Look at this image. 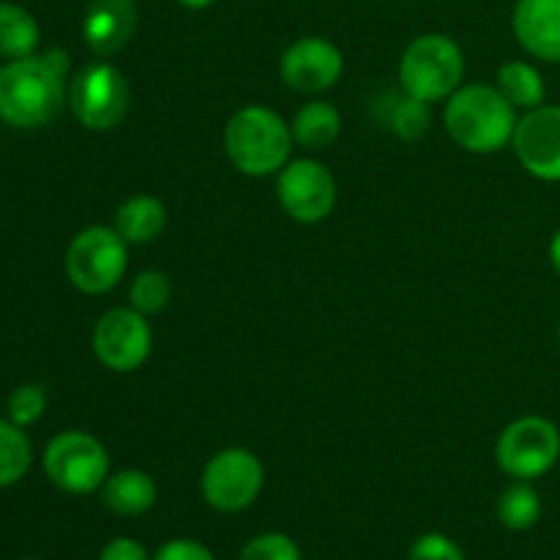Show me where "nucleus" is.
Returning a JSON list of instances; mask_svg holds the SVG:
<instances>
[{
  "label": "nucleus",
  "mask_w": 560,
  "mask_h": 560,
  "mask_svg": "<svg viewBox=\"0 0 560 560\" xmlns=\"http://www.w3.org/2000/svg\"><path fill=\"white\" fill-rule=\"evenodd\" d=\"M71 58L52 47L0 66V120L14 129L49 124L69 96Z\"/></svg>",
  "instance_id": "nucleus-1"
},
{
  "label": "nucleus",
  "mask_w": 560,
  "mask_h": 560,
  "mask_svg": "<svg viewBox=\"0 0 560 560\" xmlns=\"http://www.w3.org/2000/svg\"><path fill=\"white\" fill-rule=\"evenodd\" d=\"M520 113L495 82H463L443 102V129L463 151L490 156L512 148Z\"/></svg>",
  "instance_id": "nucleus-2"
},
{
  "label": "nucleus",
  "mask_w": 560,
  "mask_h": 560,
  "mask_svg": "<svg viewBox=\"0 0 560 560\" xmlns=\"http://www.w3.org/2000/svg\"><path fill=\"white\" fill-rule=\"evenodd\" d=\"M290 124L268 104H244L224 124V153L241 175H277L293 153Z\"/></svg>",
  "instance_id": "nucleus-3"
},
{
  "label": "nucleus",
  "mask_w": 560,
  "mask_h": 560,
  "mask_svg": "<svg viewBox=\"0 0 560 560\" xmlns=\"http://www.w3.org/2000/svg\"><path fill=\"white\" fill-rule=\"evenodd\" d=\"M399 88L421 102H446L465 77V52L448 33H421L410 38L399 58Z\"/></svg>",
  "instance_id": "nucleus-4"
},
{
  "label": "nucleus",
  "mask_w": 560,
  "mask_h": 560,
  "mask_svg": "<svg viewBox=\"0 0 560 560\" xmlns=\"http://www.w3.org/2000/svg\"><path fill=\"white\" fill-rule=\"evenodd\" d=\"M71 288L85 295H104L120 284L129 268V244L118 230L91 224L71 238L63 257Z\"/></svg>",
  "instance_id": "nucleus-5"
},
{
  "label": "nucleus",
  "mask_w": 560,
  "mask_h": 560,
  "mask_svg": "<svg viewBox=\"0 0 560 560\" xmlns=\"http://www.w3.org/2000/svg\"><path fill=\"white\" fill-rule=\"evenodd\" d=\"M44 476L66 495H91L107 481L109 454L96 435L85 430L58 432L42 454Z\"/></svg>",
  "instance_id": "nucleus-6"
},
{
  "label": "nucleus",
  "mask_w": 560,
  "mask_h": 560,
  "mask_svg": "<svg viewBox=\"0 0 560 560\" xmlns=\"http://www.w3.org/2000/svg\"><path fill=\"white\" fill-rule=\"evenodd\" d=\"M66 102L85 129L113 131L129 115L131 88L118 66L109 60H93L69 80Z\"/></svg>",
  "instance_id": "nucleus-7"
},
{
  "label": "nucleus",
  "mask_w": 560,
  "mask_h": 560,
  "mask_svg": "<svg viewBox=\"0 0 560 560\" xmlns=\"http://www.w3.org/2000/svg\"><path fill=\"white\" fill-rule=\"evenodd\" d=\"M560 459V430L547 416H520L495 441V463L512 481H536Z\"/></svg>",
  "instance_id": "nucleus-8"
},
{
  "label": "nucleus",
  "mask_w": 560,
  "mask_h": 560,
  "mask_svg": "<svg viewBox=\"0 0 560 560\" xmlns=\"http://www.w3.org/2000/svg\"><path fill=\"white\" fill-rule=\"evenodd\" d=\"M266 487V465L252 448L228 446L213 454L200 476L208 506L222 514L246 512Z\"/></svg>",
  "instance_id": "nucleus-9"
},
{
  "label": "nucleus",
  "mask_w": 560,
  "mask_h": 560,
  "mask_svg": "<svg viewBox=\"0 0 560 560\" xmlns=\"http://www.w3.org/2000/svg\"><path fill=\"white\" fill-rule=\"evenodd\" d=\"M277 200L293 222L320 224L337 206V180L317 159H290L277 173Z\"/></svg>",
  "instance_id": "nucleus-10"
},
{
  "label": "nucleus",
  "mask_w": 560,
  "mask_h": 560,
  "mask_svg": "<svg viewBox=\"0 0 560 560\" xmlns=\"http://www.w3.org/2000/svg\"><path fill=\"white\" fill-rule=\"evenodd\" d=\"M153 350V331L145 315L131 306H115L98 317L93 328V353L98 364L118 375L137 372Z\"/></svg>",
  "instance_id": "nucleus-11"
},
{
  "label": "nucleus",
  "mask_w": 560,
  "mask_h": 560,
  "mask_svg": "<svg viewBox=\"0 0 560 560\" xmlns=\"http://www.w3.org/2000/svg\"><path fill=\"white\" fill-rule=\"evenodd\" d=\"M512 151L530 178L560 184V104H541L520 115Z\"/></svg>",
  "instance_id": "nucleus-12"
},
{
  "label": "nucleus",
  "mask_w": 560,
  "mask_h": 560,
  "mask_svg": "<svg viewBox=\"0 0 560 560\" xmlns=\"http://www.w3.org/2000/svg\"><path fill=\"white\" fill-rule=\"evenodd\" d=\"M345 55L331 38L326 36H301L279 58V74L282 82L295 93L317 96L326 93L342 80Z\"/></svg>",
  "instance_id": "nucleus-13"
},
{
  "label": "nucleus",
  "mask_w": 560,
  "mask_h": 560,
  "mask_svg": "<svg viewBox=\"0 0 560 560\" xmlns=\"http://www.w3.org/2000/svg\"><path fill=\"white\" fill-rule=\"evenodd\" d=\"M137 0H91L82 14V42L98 58H113L135 38Z\"/></svg>",
  "instance_id": "nucleus-14"
},
{
  "label": "nucleus",
  "mask_w": 560,
  "mask_h": 560,
  "mask_svg": "<svg viewBox=\"0 0 560 560\" xmlns=\"http://www.w3.org/2000/svg\"><path fill=\"white\" fill-rule=\"evenodd\" d=\"M512 33L530 58L560 66V0H514Z\"/></svg>",
  "instance_id": "nucleus-15"
},
{
  "label": "nucleus",
  "mask_w": 560,
  "mask_h": 560,
  "mask_svg": "<svg viewBox=\"0 0 560 560\" xmlns=\"http://www.w3.org/2000/svg\"><path fill=\"white\" fill-rule=\"evenodd\" d=\"M98 495H102L104 506L118 517H142L156 506L159 487L145 470L124 468L107 476Z\"/></svg>",
  "instance_id": "nucleus-16"
},
{
  "label": "nucleus",
  "mask_w": 560,
  "mask_h": 560,
  "mask_svg": "<svg viewBox=\"0 0 560 560\" xmlns=\"http://www.w3.org/2000/svg\"><path fill=\"white\" fill-rule=\"evenodd\" d=\"M113 228L129 246L153 244L167 228V206L153 195H131L115 211Z\"/></svg>",
  "instance_id": "nucleus-17"
},
{
  "label": "nucleus",
  "mask_w": 560,
  "mask_h": 560,
  "mask_svg": "<svg viewBox=\"0 0 560 560\" xmlns=\"http://www.w3.org/2000/svg\"><path fill=\"white\" fill-rule=\"evenodd\" d=\"M290 131H293L295 145L304 151H326L342 135V113L337 109V104L326 102V98H312L295 109Z\"/></svg>",
  "instance_id": "nucleus-18"
},
{
  "label": "nucleus",
  "mask_w": 560,
  "mask_h": 560,
  "mask_svg": "<svg viewBox=\"0 0 560 560\" xmlns=\"http://www.w3.org/2000/svg\"><path fill=\"white\" fill-rule=\"evenodd\" d=\"M495 88L506 96L517 113H528V109L547 104V82L539 66L530 60H506L501 69L495 71Z\"/></svg>",
  "instance_id": "nucleus-19"
},
{
  "label": "nucleus",
  "mask_w": 560,
  "mask_h": 560,
  "mask_svg": "<svg viewBox=\"0 0 560 560\" xmlns=\"http://www.w3.org/2000/svg\"><path fill=\"white\" fill-rule=\"evenodd\" d=\"M42 27L38 20L20 3L0 0V58L20 60L38 52Z\"/></svg>",
  "instance_id": "nucleus-20"
},
{
  "label": "nucleus",
  "mask_w": 560,
  "mask_h": 560,
  "mask_svg": "<svg viewBox=\"0 0 560 560\" xmlns=\"http://www.w3.org/2000/svg\"><path fill=\"white\" fill-rule=\"evenodd\" d=\"M495 517L509 530H530L541 520V495L534 481H512L495 501Z\"/></svg>",
  "instance_id": "nucleus-21"
},
{
  "label": "nucleus",
  "mask_w": 560,
  "mask_h": 560,
  "mask_svg": "<svg viewBox=\"0 0 560 560\" xmlns=\"http://www.w3.org/2000/svg\"><path fill=\"white\" fill-rule=\"evenodd\" d=\"M33 465L31 438L11 419H0V490L14 487Z\"/></svg>",
  "instance_id": "nucleus-22"
},
{
  "label": "nucleus",
  "mask_w": 560,
  "mask_h": 560,
  "mask_svg": "<svg viewBox=\"0 0 560 560\" xmlns=\"http://www.w3.org/2000/svg\"><path fill=\"white\" fill-rule=\"evenodd\" d=\"M386 124L399 140H421L432 126V104L421 102V98L416 96H408V93H399V96L388 104Z\"/></svg>",
  "instance_id": "nucleus-23"
},
{
  "label": "nucleus",
  "mask_w": 560,
  "mask_h": 560,
  "mask_svg": "<svg viewBox=\"0 0 560 560\" xmlns=\"http://www.w3.org/2000/svg\"><path fill=\"white\" fill-rule=\"evenodd\" d=\"M170 301H173V279L162 268H145L131 279L129 306L140 315H159V312L167 310Z\"/></svg>",
  "instance_id": "nucleus-24"
},
{
  "label": "nucleus",
  "mask_w": 560,
  "mask_h": 560,
  "mask_svg": "<svg viewBox=\"0 0 560 560\" xmlns=\"http://www.w3.org/2000/svg\"><path fill=\"white\" fill-rule=\"evenodd\" d=\"M5 410H9V419L16 427H33L47 410V392L38 383H22L5 399Z\"/></svg>",
  "instance_id": "nucleus-25"
},
{
  "label": "nucleus",
  "mask_w": 560,
  "mask_h": 560,
  "mask_svg": "<svg viewBox=\"0 0 560 560\" xmlns=\"http://www.w3.org/2000/svg\"><path fill=\"white\" fill-rule=\"evenodd\" d=\"M238 560H301V547L295 539L279 530H268V534H257L244 545L238 552Z\"/></svg>",
  "instance_id": "nucleus-26"
},
{
  "label": "nucleus",
  "mask_w": 560,
  "mask_h": 560,
  "mask_svg": "<svg viewBox=\"0 0 560 560\" xmlns=\"http://www.w3.org/2000/svg\"><path fill=\"white\" fill-rule=\"evenodd\" d=\"M408 560H468L465 558L463 547L454 539H448L446 534H438V530H430V534H421L419 539L410 545Z\"/></svg>",
  "instance_id": "nucleus-27"
},
{
  "label": "nucleus",
  "mask_w": 560,
  "mask_h": 560,
  "mask_svg": "<svg viewBox=\"0 0 560 560\" xmlns=\"http://www.w3.org/2000/svg\"><path fill=\"white\" fill-rule=\"evenodd\" d=\"M151 560H217V556L197 539H170L153 552Z\"/></svg>",
  "instance_id": "nucleus-28"
},
{
  "label": "nucleus",
  "mask_w": 560,
  "mask_h": 560,
  "mask_svg": "<svg viewBox=\"0 0 560 560\" xmlns=\"http://www.w3.org/2000/svg\"><path fill=\"white\" fill-rule=\"evenodd\" d=\"M98 560H151V556L142 541L131 539V536H115L102 547Z\"/></svg>",
  "instance_id": "nucleus-29"
},
{
  "label": "nucleus",
  "mask_w": 560,
  "mask_h": 560,
  "mask_svg": "<svg viewBox=\"0 0 560 560\" xmlns=\"http://www.w3.org/2000/svg\"><path fill=\"white\" fill-rule=\"evenodd\" d=\"M547 255H550V262L552 268H556V273L560 277V228L552 233L550 238V249H547Z\"/></svg>",
  "instance_id": "nucleus-30"
},
{
  "label": "nucleus",
  "mask_w": 560,
  "mask_h": 560,
  "mask_svg": "<svg viewBox=\"0 0 560 560\" xmlns=\"http://www.w3.org/2000/svg\"><path fill=\"white\" fill-rule=\"evenodd\" d=\"M213 3H217V0H178L180 9H186V11H206V9H211Z\"/></svg>",
  "instance_id": "nucleus-31"
},
{
  "label": "nucleus",
  "mask_w": 560,
  "mask_h": 560,
  "mask_svg": "<svg viewBox=\"0 0 560 560\" xmlns=\"http://www.w3.org/2000/svg\"><path fill=\"white\" fill-rule=\"evenodd\" d=\"M556 345H558V350H560V323H558V331H556Z\"/></svg>",
  "instance_id": "nucleus-32"
},
{
  "label": "nucleus",
  "mask_w": 560,
  "mask_h": 560,
  "mask_svg": "<svg viewBox=\"0 0 560 560\" xmlns=\"http://www.w3.org/2000/svg\"><path fill=\"white\" fill-rule=\"evenodd\" d=\"M20 560H36V558H20Z\"/></svg>",
  "instance_id": "nucleus-33"
}]
</instances>
